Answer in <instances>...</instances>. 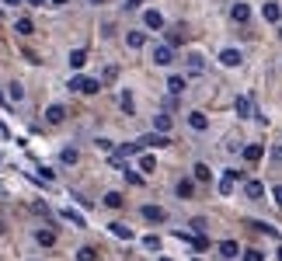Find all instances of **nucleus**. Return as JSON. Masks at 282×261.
I'll list each match as a JSON object with an SVG mask.
<instances>
[{
  "label": "nucleus",
  "mask_w": 282,
  "mask_h": 261,
  "mask_svg": "<svg viewBox=\"0 0 282 261\" xmlns=\"http://www.w3.org/2000/svg\"><path fill=\"white\" fill-rule=\"evenodd\" d=\"M70 91H80V94H98V91H101V80H94V77H70Z\"/></svg>",
  "instance_id": "1"
},
{
  "label": "nucleus",
  "mask_w": 282,
  "mask_h": 261,
  "mask_svg": "<svg viewBox=\"0 0 282 261\" xmlns=\"http://www.w3.org/2000/svg\"><path fill=\"white\" fill-rule=\"evenodd\" d=\"M143 150H146V146H143L140 139H136V143H126V146H119V150L112 153V160H115V164H122V160H129L133 153H143Z\"/></svg>",
  "instance_id": "2"
},
{
  "label": "nucleus",
  "mask_w": 282,
  "mask_h": 261,
  "mask_svg": "<svg viewBox=\"0 0 282 261\" xmlns=\"http://www.w3.org/2000/svg\"><path fill=\"white\" fill-rule=\"evenodd\" d=\"M153 63H157V66H171V63H174L171 46H157V49H153Z\"/></svg>",
  "instance_id": "3"
},
{
  "label": "nucleus",
  "mask_w": 282,
  "mask_h": 261,
  "mask_svg": "<svg viewBox=\"0 0 282 261\" xmlns=\"http://www.w3.org/2000/svg\"><path fill=\"white\" fill-rule=\"evenodd\" d=\"M63 119H67V108H63V105H49V108H46V122H49V126H60Z\"/></svg>",
  "instance_id": "4"
},
{
  "label": "nucleus",
  "mask_w": 282,
  "mask_h": 261,
  "mask_svg": "<svg viewBox=\"0 0 282 261\" xmlns=\"http://www.w3.org/2000/svg\"><path fill=\"white\" fill-rule=\"evenodd\" d=\"M140 143H143V146H153V150H160V146H171V139H167L164 132H150V136H143Z\"/></svg>",
  "instance_id": "5"
},
{
  "label": "nucleus",
  "mask_w": 282,
  "mask_h": 261,
  "mask_svg": "<svg viewBox=\"0 0 282 261\" xmlns=\"http://www.w3.org/2000/svg\"><path fill=\"white\" fill-rule=\"evenodd\" d=\"M230 18H233L237 25H247V18H251V7H247V4H233V7H230Z\"/></svg>",
  "instance_id": "6"
},
{
  "label": "nucleus",
  "mask_w": 282,
  "mask_h": 261,
  "mask_svg": "<svg viewBox=\"0 0 282 261\" xmlns=\"http://www.w3.org/2000/svg\"><path fill=\"white\" fill-rule=\"evenodd\" d=\"M261 157H265V146H261V143H251V146H244V160H247V164H258Z\"/></svg>",
  "instance_id": "7"
},
{
  "label": "nucleus",
  "mask_w": 282,
  "mask_h": 261,
  "mask_svg": "<svg viewBox=\"0 0 282 261\" xmlns=\"http://www.w3.org/2000/svg\"><path fill=\"white\" fill-rule=\"evenodd\" d=\"M143 219H150V223H164L167 212H164L160 205H143Z\"/></svg>",
  "instance_id": "8"
},
{
  "label": "nucleus",
  "mask_w": 282,
  "mask_h": 261,
  "mask_svg": "<svg viewBox=\"0 0 282 261\" xmlns=\"http://www.w3.org/2000/svg\"><path fill=\"white\" fill-rule=\"evenodd\" d=\"M261 18H265V21H272V25H275V21H279V18H282V7H279V4H275V0H268V4H265V7H261Z\"/></svg>",
  "instance_id": "9"
},
{
  "label": "nucleus",
  "mask_w": 282,
  "mask_h": 261,
  "mask_svg": "<svg viewBox=\"0 0 282 261\" xmlns=\"http://www.w3.org/2000/svg\"><path fill=\"white\" fill-rule=\"evenodd\" d=\"M240 60H244L240 49H223V53H219V63L223 66H240Z\"/></svg>",
  "instance_id": "10"
},
{
  "label": "nucleus",
  "mask_w": 282,
  "mask_h": 261,
  "mask_svg": "<svg viewBox=\"0 0 282 261\" xmlns=\"http://www.w3.org/2000/svg\"><path fill=\"white\" fill-rule=\"evenodd\" d=\"M188 126H192L195 132H206L209 129V119H206L202 112H192V115H188Z\"/></svg>",
  "instance_id": "11"
},
{
  "label": "nucleus",
  "mask_w": 282,
  "mask_h": 261,
  "mask_svg": "<svg viewBox=\"0 0 282 261\" xmlns=\"http://www.w3.org/2000/svg\"><path fill=\"white\" fill-rule=\"evenodd\" d=\"M143 21H146V28H153V32H160V28H164L160 11H146V14H143Z\"/></svg>",
  "instance_id": "12"
},
{
  "label": "nucleus",
  "mask_w": 282,
  "mask_h": 261,
  "mask_svg": "<svg viewBox=\"0 0 282 261\" xmlns=\"http://www.w3.org/2000/svg\"><path fill=\"white\" fill-rule=\"evenodd\" d=\"M233 112H237L240 119H247V115H251V98H247V94H240V98L233 101Z\"/></svg>",
  "instance_id": "13"
},
{
  "label": "nucleus",
  "mask_w": 282,
  "mask_h": 261,
  "mask_svg": "<svg viewBox=\"0 0 282 261\" xmlns=\"http://www.w3.org/2000/svg\"><path fill=\"white\" fill-rule=\"evenodd\" d=\"M60 216H63V219H67V223H73V226H87V219H84V216H80V212H77V209H70V205H67V209H63V212H60Z\"/></svg>",
  "instance_id": "14"
},
{
  "label": "nucleus",
  "mask_w": 282,
  "mask_h": 261,
  "mask_svg": "<svg viewBox=\"0 0 282 261\" xmlns=\"http://www.w3.org/2000/svg\"><path fill=\"white\" fill-rule=\"evenodd\" d=\"M237 254H240L237 240H223V244H219V258H237Z\"/></svg>",
  "instance_id": "15"
},
{
  "label": "nucleus",
  "mask_w": 282,
  "mask_h": 261,
  "mask_svg": "<svg viewBox=\"0 0 282 261\" xmlns=\"http://www.w3.org/2000/svg\"><path fill=\"white\" fill-rule=\"evenodd\" d=\"M244 195L247 198H261L265 195V185H261V181H247V185H244Z\"/></svg>",
  "instance_id": "16"
},
{
  "label": "nucleus",
  "mask_w": 282,
  "mask_h": 261,
  "mask_svg": "<svg viewBox=\"0 0 282 261\" xmlns=\"http://www.w3.org/2000/svg\"><path fill=\"white\" fill-rule=\"evenodd\" d=\"M126 46H129V49H143V46H146V35H143V32H129V35H126Z\"/></svg>",
  "instance_id": "17"
},
{
  "label": "nucleus",
  "mask_w": 282,
  "mask_h": 261,
  "mask_svg": "<svg viewBox=\"0 0 282 261\" xmlns=\"http://www.w3.org/2000/svg\"><path fill=\"white\" fill-rule=\"evenodd\" d=\"M14 32H18V35H35V25H32V18H18Z\"/></svg>",
  "instance_id": "18"
},
{
  "label": "nucleus",
  "mask_w": 282,
  "mask_h": 261,
  "mask_svg": "<svg viewBox=\"0 0 282 261\" xmlns=\"http://www.w3.org/2000/svg\"><path fill=\"white\" fill-rule=\"evenodd\" d=\"M108 226H112V233H115V237H122V240H133V237H136L126 223H108Z\"/></svg>",
  "instance_id": "19"
},
{
  "label": "nucleus",
  "mask_w": 282,
  "mask_h": 261,
  "mask_svg": "<svg viewBox=\"0 0 282 261\" xmlns=\"http://www.w3.org/2000/svg\"><path fill=\"white\" fill-rule=\"evenodd\" d=\"M35 240H39L42 247H53V244H56V230H39V233H35Z\"/></svg>",
  "instance_id": "20"
},
{
  "label": "nucleus",
  "mask_w": 282,
  "mask_h": 261,
  "mask_svg": "<svg viewBox=\"0 0 282 261\" xmlns=\"http://www.w3.org/2000/svg\"><path fill=\"white\" fill-rule=\"evenodd\" d=\"M192 192H195V181H192V178H181V181H178V195L192 198Z\"/></svg>",
  "instance_id": "21"
},
{
  "label": "nucleus",
  "mask_w": 282,
  "mask_h": 261,
  "mask_svg": "<svg viewBox=\"0 0 282 261\" xmlns=\"http://www.w3.org/2000/svg\"><path fill=\"white\" fill-rule=\"evenodd\" d=\"M119 105H122V112H126V115H133V112H136V101H133V94H129V91H122Z\"/></svg>",
  "instance_id": "22"
},
{
  "label": "nucleus",
  "mask_w": 282,
  "mask_h": 261,
  "mask_svg": "<svg viewBox=\"0 0 282 261\" xmlns=\"http://www.w3.org/2000/svg\"><path fill=\"white\" fill-rule=\"evenodd\" d=\"M122 202H126L122 192H108V195H105V205H108V209H122Z\"/></svg>",
  "instance_id": "23"
},
{
  "label": "nucleus",
  "mask_w": 282,
  "mask_h": 261,
  "mask_svg": "<svg viewBox=\"0 0 282 261\" xmlns=\"http://www.w3.org/2000/svg\"><path fill=\"white\" fill-rule=\"evenodd\" d=\"M185 87H188V84H185V77H171V80H167V91H171V94H181Z\"/></svg>",
  "instance_id": "24"
},
{
  "label": "nucleus",
  "mask_w": 282,
  "mask_h": 261,
  "mask_svg": "<svg viewBox=\"0 0 282 261\" xmlns=\"http://www.w3.org/2000/svg\"><path fill=\"white\" fill-rule=\"evenodd\" d=\"M84 63H87V53H84V49H73V53H70V66H73V70H80Z\"/></svg>",
  "instance_id": "25"
},
{
  "label": "nucleus",
  "mask_w": 282,
  "mask_h": 261,
  "mask_svg": "<svg viewBox=\"0 0 282 261\" xmlns=\"http://www.w3.org/2000/svg\"><path fill=\"white\" fill-rule=\"evenodd\" d=\"M77 261H98V247H80V251H77Z\"/></svg>",
  "instance_id": "26"
},
{
  "label": "nucleus",
  "mask_w": 282,
  "mask_h": 261,
  "mask_svg": "<svg viewBox=\"0 0 282 261\" xmlns=\"http://www.w3.org/2000/svg\"><path fill=\"white\" fill-rule=\"evenodd\" d=\"M233 185H237V181H233L230 174H223V181H219V195H233Z\"/></svg>",
  "instance_id": "27"
},
{
  "label": "nucleus",
  "mask_w": 282,
  "mask_h": 261,
  "mask_svg": "<svg viewBox=\"0 0 282 261\" xmlns=\"http://www.w3.org/2000/svg\"><path fill=\"white\" fill-rule=\"evenodd\" d=\"M192 171H195V181H209V178H212V171L206 167V164H195Z\"/></svg>",
  "instance_id": "28"
},
{
  "label": "nucleus",
  "mask_w": 282,
  "mask_h": 261,
  "mask_svg": "<svg viewBox=\"0 0 282 261\" xmlns=\"http://www.w3.org/2000/svg\"><path fill=\"white\" fill-rule=\"evenodd\" d=\"M153 126H157V132H167V129H171V115H157Z\"/></svg>",
  "instance_id": "29"
},
{
  "label": "nucleus",
  "mask_w": 282,
  "mask_h": 261,
  "mask_svg": "<svg viewBox=\"0 0 282 261\" xmlns=\"http://www.w3.org/2000/svg\"><path fill=\"white\" fill-rule=\"evenodd\" d=\"M60 157H63V164H77V160H80V153H77L73 146H67V150H63Z\"/></svg>",
  "instance_id": "30"
},
{
  "label": "nucleus",
  "mask_w": 282,
  "mask_h": 261,
  "mask_svg": "<svg viewBox=\"0 0 282 261\" xmlns=\"http://www.w3.org/2000/svg\"><path fill=\"white\" fill-rule=\"evenodd\" d=\"M185 42V32H167V46H181Z\"/></svg>",
  "instance_id": "31"
},
{
  "label": "nucleus",
  "mask_w": 282,
  "mask_h": 261,
  "mask_svg": "<svg viewBox=\"0 0 282 261\" xmlns=\"http://www.w3.org/2000/svg\"><path fill=\"white\" fill-rule=\"evenodd\" d=\"M7 98H11V101H21V98H25V91H21V84H11V91H7Z\"/></svg>",
  "instance_id": "32"
},
{
  "label": "nucleus",
  "mask_w": 282,
  "mask_h": 261,
  "mask_svg": "<svg viewBox=\"0 0 282 261\" xmlns=\"http://www.w3.org/2000/svg\"><path fill=\"white\" fill-rule=\"evenodd\" d=\"M143 247H150V251H160V237H153V233H150V237H143Z\"/></svg>",
  "instance_id": "33"
},
{
  "label": "nucleus",
  "mask_w": 282,
  "mask_h": 261,
  "mask_svg": "<svg viewBox=\"0 0 282 261\" xmlns=\"http://www.w3.org/2000/svg\"><path fill=\"white\" fill-rule=\"evenodd\" d=\"M140 167L146 171V174H153V171H157V160H153V157H143V160H140Z\"/></svg>",
  "instance_id": "34"
},
{
  "label": "nucleus",
  "mask_w": 282,
  "mask_h": 261,
  "mask_svg": "<svg viewBox=\"0 0 282 261\" xmlns=\"http://www.w3.org/2000/svg\"><path fill=\"white\" fill-rule=\"evenodd\" d=\"M122 174H126V181H129V185H143V178H140V174H136V171H129V167H122Z\"/></svg>",
  "instance_id": "35"
},
{
  "label": "nucleus",
  "mask_w": 282,
  "mask_h": 261,
  "mask_svg": "<svg viewBox=\"0 0 282 261\" xmlns=\"http://www.w3.org/2000/svg\"><path fill=\"white\" fill-rule=\"evenodd\" d=\"M188 70L192 73H202V56H188Z\"/></svg>",
  "instance_id": "36"
},
{
  "label": "nucleus",
  "mask_w": 282,
  "mask_h": 261,
  "mask_svg": "<svg viewBox=\"0 0 282 261\" xmlns=\"http://www.w3.org/2000/svg\"><path fill=\"white\" fill-rule=\"evenodd\" d=\"M244 261H265V254H261V251H254V247H251V251H244Z\"/></svg>",
  "instance_id": "37"
},
{
  "label": "nucleus",
  "mask_w": 282,
  "mask_h": 261,
  "mask_svg": "<svg viewBox=\"0 0 282 261\" xmlns=\"http://www.w3.org/2000/svg\"><path fill=\"white\" fill-rule=\"evenodd\" d=\"M192 247H195V251H206V247H209V240H206V237H202V233H199V237H195V244H192Z\"/></svg>",
  "instance_id": "38"
},
{
  "label": "nucleus",
  "mask_w": 282,
  "mask_h": 261,
  "mask_svg": "<svg viewBox=\"0 0 282 261\" xmlns=\"http://www.w3.org/2000/svg\"><path fill=\"white\" fill-rule=\"evenodd\" d=\"M272 198H275V202L282 205V185H275V188H272Z\"/></svg>",
  "instance_id": "39"
},
{
  "label": "nucleus",
  "mask_w": 282,
  "mask_h": 261,
  "mask_svg": "<svg viewBox=\"0 0 282 261\" xmlns=\"http://www.w3.org/2000/svg\"><path fill=\"white\" fill-rule=\"evenodd\" d=\"M7 136H11V132H7V126H4V122H0V143H4V139H7Z\"/></svg>",
  "instance_id": "40"
},
{
  "label": "nucleus",
  "mask_w": 282,
  "mask_h": 261,
  "mask_svg": "<svg viewBox=\"0 0 282 261\" xmlns=\"http://www.w3.org/2000/svg\"><path fill=\"white\" fill-rule=\"evenodd\" d=\"M143 0H126V7H140Z\"/></svg>",
  "instance_id": "41"
},
{
  "label": "nucleus",
  "mask_w": 282,
  "mask_h": 261,
  "mask_svg": "<svg viewBox=\"0 0 282 261\" xmlns=\"http://www.w3.org/2000/svg\"><path fill=\"white\" fill-rule=\"evenodd\" d=\"M28 4H32V7H42V4H46V0H28Z\"/></svg>",
  "instance_id": "42"
},
{
  "label": "nucleus",
  "mask_w": 282,
  "mask_h": 261,
  "mask_svg": "<svg viewBox=\"0 0 282 261\" xmlns=\"http://www.w3.org/2000/svg\"><path fill=\"white\" fill-rule=\"evenodd\" d=\"M49 4H53V7H63V4H67V0H49Z\"/></svg>",
  "instance_id": "43"
},
{
  "label": "nucleus",
  "mask_w": 282,
  "mask_h": 261,
  "mask_svg": "<svg viewBox=\"0 0 282 261\" xmlns=\"http://www.w3.org/2000/svg\"><path fill=\"white\" fill-rule=\"evenodd\" d=\"M4 4H11V7H14V4H21V0H4Z\"/></svg>",
  "instance_id": "44"
},
{
  "label": "nucleus",
  "mask_w": 282,
  "mask_h": 261,
  "mask_svg": "<svg viewBox=\"0 0 282 261\" xmlns=\"http://www.w3.org/2000/svg\"><path fill=\"white\" fill-rule=\"evenodd\" d=\"M279 261H282V244H279Z\"/></svg>",
  "instance_id": "45"
},
{
  "label": "nucleus",
  "mask_w": 282,
  "mask_h": 261,
  "mask_svg": "<svg viewBox=\"0 0 282 261\" xmlns=\"http://www.w3.org/2000/svg\"><path fill=\"white\" fill-rule=\"evenodd\" d=\"M91 4H105V0H91Z\"/></svg>",
  "instance_id": "46"
},
{
  "label": "nucleus",
  "mask_w": 282,
  "mask_h": 261,
  "mask_svg": "<svg viewBox=\"0 0 282 261\" xmlns=\"http://www.w3.org/2000/svg\"><path fill=\"white\" fill-rule=\"evenodd\" d=\"M0 105H4V94H0Z\"/></svg>",
  "instance_id": "47"
},
{
  "label": "nucleus",
  "mask_w": 282,
  "mask_h": 261,
  "mask_svg": "<svg viewBox=\"0 0 282 261\" xmlns=\"http://www.w3.org/2000/svg\"><path fill=\"white\" fill-rule=\"evenodd\" d=\"M0 160H4V153H0Z\"/></svg>",
  "instance_id": "48"
}]
</instances>
